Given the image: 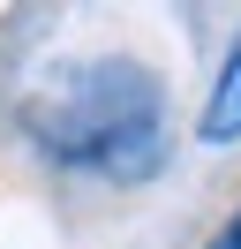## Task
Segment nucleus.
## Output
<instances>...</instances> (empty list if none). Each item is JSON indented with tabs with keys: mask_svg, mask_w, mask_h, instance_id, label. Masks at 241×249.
Instances as JSON below:
<instances>
[{
	"mask_svg": "<svg viewBox=\"0 0 241 249\" xmlns=\"http://www.w3.org/2000/svg\"><path fill=\"white\" fill-rule=\"evenodd\" d=\"M30 136L60 166H90L105 181H143L166 159V83L136 61H90L53 76L30 98Z\"/></svg>",
	"mask_w": 241,
	"mask_h": 249,
	"instance_id": "f257e3e1",
	"label": "nucleus"
},
{
	"mask_svg": "<svg viewBox=\"0 0 241 249\" xmlns=\"http://www.w3.org/2000/svg\"><path fill=\"white\" fill-rule=\"evenodd\" d=\"M196 136L204 143H241V38L226 46L219 76H211V98H204V113H196Z\"/></svg>",
	"mask_w": 241,
	"mask_h": 249,
	"instance_id": "f03ea898",
	"label": "nucleus"
},
{
	"mask_svg": "<svg viewBox=\"0 0 241 249\" xmlns=\"http://www.w3.org/2000/svg\"><path fill=\"white\" fill-rule=\"evenodd\" d=\"M211 249H241V212L226 219V234H219V242H211Z\"/></svg>",
	"mask_w": 241,
	"mask_h": 249,
	"instance_id": "7ed1b4c3",
	"label": "nucleus"
}]
</instances>
